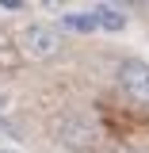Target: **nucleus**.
Masks as SVG:
<instances>
[{"label": "nucleus", "instance_id": "obj_1", "mask_svg": "<svg viewBox=\"0 0 149 153\" xmlns=\"http://www.w3.org/2000/svg\"><path fill=\"white\" fill-rule=\"evenodd\" d=\"M19 46L31 57H54L57 46H61V35H57L54 27H46V23H31V27L19 35Z\"/></svg>", "mask_w": 149, "mask_h": 153}, {"label": "nucleus", "instance_id": "obj_2", "mask_svg": "<svg viewBox=\"0 0 149 153\" xmlns=\"http://www.w3.org/2000/svg\"><path fill=\"white\" fill-rule=\"evenodd\" d=\"M119 84L138 103H149V65L145 61H122L119 65Z\"/></svg>", "mask_w": 149, "mask_h": 153}, {"label": "nucleus", "instance_id": "obj_3", "mask_svg": "<svg viewBox=\"0 0 149 153\" xmlns=\"http://www.w3.org/2000/svg\"><path fill=\"white\" fill-rule=\"evenodd\" d=\"M57 134L69 142V146H76V149H84V146H92V126L88 123H80V119H61V126H57Z\"/></svg>", "mask_w": 149, "mask_h": 153}, {"label": "nucleus", "instance_id": "obj_4", "mask_svg": "<svg viewBox=\"0 0 149 153\" xmlns=\"http://www.w3.org/2000/svg\"><path fill=\"white\" fill-rule=\"evenodd\" d=\"M61 27H69V31H96L99 27V19H96V12H65L61 16Z\"/></svg>", "mask_w": 149, "mask_h": 153}, {"label": "nucleus", "instance_id": "obj_5", "mask_svg": "<svg viewBox=\"0 0 149 153\" xmlns=\"http://www.w3.org/2000/svg\"><path fill=\"white\" fill-rule=\"evenodd\" d=\"M96 19H99L103 31H122V27H126V16H122L119 8H111V4H103V8L96 12Z\"/></svg>", "mask_w": 149, "mask_h": 153}, {"label": "nucleus", "instance_id": "obj_6", "mask_svg": "<svg viewBox=\"0 0 149 153\" xmlns=\"http://www.w3.org/2000/svg\"><path fill=\"white\" fill-rule=\"evenodd\" d=\"M0 126H8V123H4V115H0Z\"/></svg>", "mask_w": 149, "mask_h": 153}, {"label": "nucleus", "instance_id": "obj_7", "mask_svg": "<svg viewBox=\"0 0 149 153\" xmlns=\"http://www.w3.org/2000/svg\"><path fill=\"white\" fill-rule=\"evenodd\" d=\"M0 153H4V149H0Z\"/></svg>", "mask_w": 149, "mask_h": 153}]
</instances>
